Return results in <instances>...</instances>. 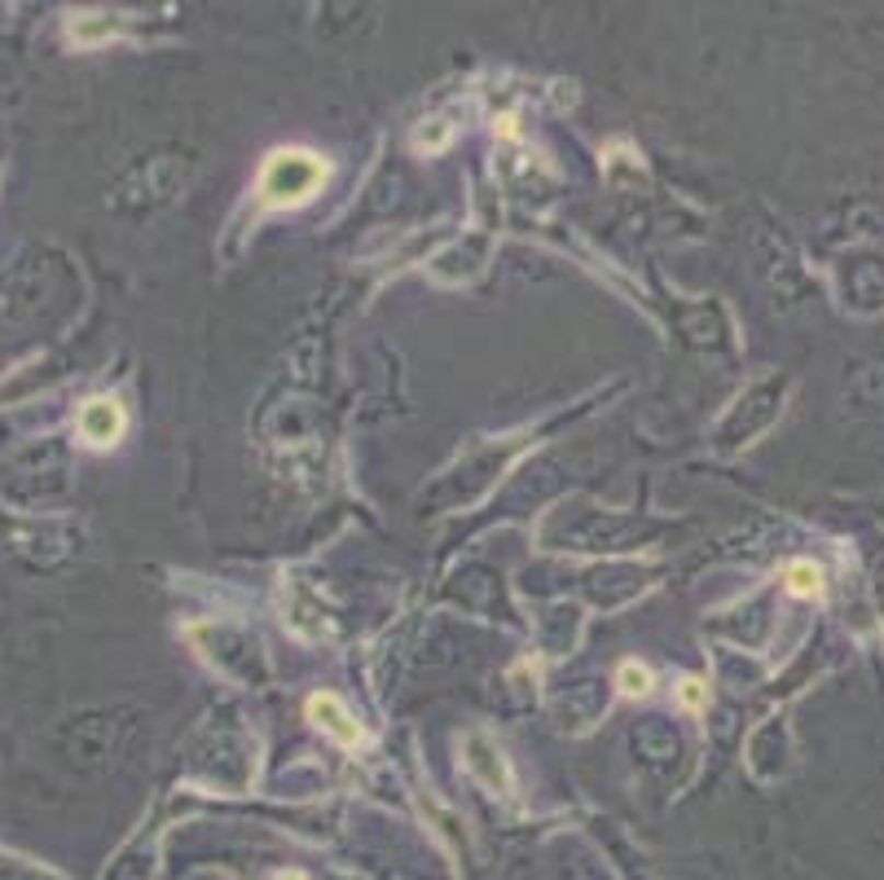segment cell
I'll return each instance as SVG.
<instances>
[{
    "instance_id": "cell-1",
    "label": "cell",
    "mask_w": 884,
    "mask_h": 880,
    "mask_svg": "<svg viewBox=\"0 0 884 880\" xmlns=\"http://www.w3.org/2000/svg\"><path fill=\"white\" fill-rule=\"evenodd\" d=\"M326 159L313 150H277L260 176V198L268 207H300L326 181Z\"/></svg>"
},
{
    "instance_id": "cell-2",
    "label": "cell",
    "mask_w": 884,
    "mask_h": 880,
    "mask_svg": "<svg viewBox=\"0 0 884 880\" xmlns=\"http://www.w3.org/2000/svg\"><path fill=\"white\" fill-rule=\"evenodd\" d=\"M124 427H128V419H124V405L115 397L84 401V410H80V436H84V445L106 449V445H115L124 436Z\"/></svg>"
},
{
    "instance_id": "cell-3",
    "label": "cell",
    "mask_w": 884,
    "mask_h": 880,
    "mask_svg": "<svg viewBox=\"0 0 884 880\" xmlns=\"http://www.w3.org/2000/svg\"><path fill=\"white\" fill-rule=\"evenodd\" d=\"M309 718H313V727H322L331 740H340L344 748H353V744H361V722L348 713V705L340 700V696H331V692H322V696H313L309 700Z\"/></svg>"
},
{
    "instance_id": "cell-6",
    "label": "cell",
    "mask_w": 884,
    "mask_h": 880,
    "mask_svg": "<svg viewBox=\"0 0 884 880\" xmlns=\"http://www.w3.org/2000/svg\"><path fill=\"white\" fill-rule=\"evenodd\" d=\"M704 700H709L704 683H700V678H687V683H682V705H687V709H704Z\"/></svg>"
},
{
    "instance_id": "cell-5",
    "label": "cell",
    "mask_w": 884,
    "mask_h": 880,
    "mask_svg": "<svg viewBox=\"0 0 884 880\" xmlns=\"http://www.w3.org/2000/svg\"><path fill=\"white\" fill-rule=\"evenodd\" d=\"M617 687H621L625 696H647V692H652V670H647L643 661H621Z\"/></svg>"
},
{
    "instance_id": "cell-4",
    "label": "cell",
    "mask_w": 884,
    "mask_h": 880,
    "mask_svg": "<svg viewBox=\"0 0 884 880\" xmlns=\"http://www.w3.org/2000/svg\"><path fill=\"white\" fill-rule=\"evenodd\" d=\"M783 581H788V591L801 595V599H818L823 595V568L810 563V559H792L788 572H783Z\"/></svg>"
}]
</instances>
